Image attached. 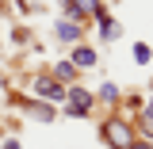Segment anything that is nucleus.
Here are the masks:
<instances>
[{
	"label": "nucleus",
	"mask_w": 153,
	"mask_h": 149,
	"mask_svg": "<svg viewBox=\"0 0 153 149\" xmlns=\"http://www.w3.org/2000/svg\"><path fill=\"white\" fill-rule=\"evenodd\" d=\"M134 130H142V138H153V99L138 111V122H134Z\"/></svg>",
	"instance_id": "nucleus-7"
},
{
	"label": "nucleus",
	"mask_w": 153,
	"mask_h": 149,
	"mask_svg": "<svg viewBox=\"0 0 153 149\" xmlns=\"http://www.w3.org/2000/svg\"><path fill=\"white\" fill-rule=\"evenodd\" d=\"M8 103H12V107H23V111L31 115V119H38V122H50V119H54V107H50L46 99H35V96H12Z\"/></svg>",
	"instance_id": "nucleus-3"
},
{
	"label": "nucleus",
	"mask_w": 153,
	"mask_h": 149,
	"mask_svg": "<svg viewBox=\"0 0 153 149\" xmlns=\"http://www.w3.org/2000/svg\"><path fill=\"white\" fill-rule=\"evenodd\" d=\"M96 107V96L84 92V88H65V115H73V119H88Z\"/></svg>",
	"instance_id": "nucleus-2"
},
{
	"label": "nucleus",
	"mask_w": 153,
	"mask_h": 149,
	"mask_svg": "<svg viewBox=\"0 0 153 149\" xmlns=\"http://www.w3.org/2000/svg\"><path fill=\"white\" fill-rule=\"evenodd\" d=\"M130 149H153L149 142H130Z\"/></svg>",
	"instance_id": "nucleus-13"
},
{
	"label": "nucleus",
	"mask_w": 153,
	"mask_h": 149,
	"mask_svg": "<svg viewBox=\"0 0 153 149\" xmlns=\"http://www.w3.org/2000/svg\"><path fill=\"white\" fill-rule=\"evenodd\" d=\"M50 76H54L57 84H69V80L76 76V65H73V61H57L54 69H50Z\"/></svg>",
	"instance_id": "nucleus-8"
},
{
	"label": "nucleus",
	"mask_w": 153,
	"mask_h": 149,
	"mask_svg": "<svg viewBox=\"0 0 153 149\" xmlns=\"http://www.w3.org/2000/svg\"><path fill=\"white\" fill-rule=\"evenodd\" d=\"M149 57H153V50L146 46V42H138V46H134V61H138V65H149Z\"/></svg>",
	"instance_id": "nucleus-11"
},
{
	"label": "nucleus",
	"mask_w": 153,
	"mask_h": 149,
	"mask_svg": "<svg viewBox=\"0 0 153 149\" xmlns=\"http://www.w3.org/2000/svg\"><path fill=\"white\" fill-rule=\"evenodd\" d=\"M100 35L107 38V42H111V38H119V23H115L111 16H107V19H100Z\"/></svg>",
	"instance_id": "nucleus-10"
},
{
	"label": "nucleus",
	"mask_w": 153,
	"mask_h": 149,
	"mask_svg": "<svg viewBox=\"0 0 153 149\" xmlns=\"http://www.w3.org/2000/svg\"><path fill=\"white\" fill-rule=\"evenodd\" d=\"M96 103H119V88H115V84H100Z\"/></svg>",
	"instance_id": "nucleus-9"
},
{
	"label": "nucleus",
	"mask_w": 153,
	"mask_h": 149,
	"mask_svg": "<svg viewBox=\"0 0 153 149\" xmlns=\"http://www.w3.org/2000/svg\"><path fill=\"white\" fill-rule=\"evenodd\" d=\"M0 149H23V145H19V138H4V142H0Z\"/></svg>",
	"instance_id": "nucleus-12"
},
{
	"label": "nucleus",
	"mask_w": 153,
	"mask_h": 149,
	"mask_svg": "<svg viewBox=\"0 0 153 149\" xmlns=\"http://www.w3.org/2000/svg\"><path fill=\"white\" fill-rule=\"evenodd\" d=\"M100 138H103L107 149H130V142H134V122H130V119H107V122L100 126Z\"/></svg>",
	"instance_id": "nucleus-1"
},
{
	"label": "nucleus",
	"mask_w": 153,
	"mask_h": 149,
	"mask_svg": "<svg viewBox=\"0 0 153 149\" xmlns=\"http://www.w3.org/2000/svg\"><path fill=\"white\" fill-rule=\"evenodd\" d=\"M54 35H57V42H69V46H76V42H80V23L57 19V23H54Z\"/></svg>",
	"instance_id": "nucleus-5"
},
{
	"label": "nucleus",
	"mask_w": 153,
	"mask_h": 149,
	"mask_svg": "<svg viewBox=\"0 0 153 149\" xmlns=\"http://www.w3.org/2000/svg\"><path fill=\"white\" fill-rule=\"evenodd\" d=\"M35 99H46V103L65 99V84H57L50 73H38V76H35Z\"/></svg>",
	"instance_id": "nucleus-4"
},
{
	"label": "nucleus",
	"mask_w": 153,
	"mask_h": 149,
	"mask_svg": "<svg viewBox=\"0 0 153 149\" xmlns=\"http://www.w3.org/2000/svg\"><path fill=\"white\" fill-rule=\"evenodd\" d=\"M69 61H73L76 69H92V65H96V50H92V46H84V42H76Z\"/></svg>",
	"instance_id": "nucleus-6"
}]
</instances>
